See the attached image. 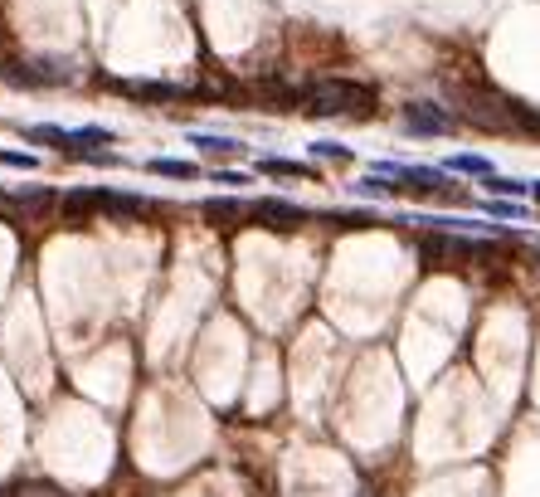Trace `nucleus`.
Instances as JSON below:
<instances>
[{
  "instance_id": "f257e3e1",
  "label": "nucleus",
  "mask_w": 540,
  "mask_h": 497,
  "mask_svg": "<svg viewBox=\"0 0 540 497\" xmlns=\"http://www.w3.org/2000/svg\"><path fill=\"white\" fill-rule=\"evenodd\" d=\"M375 88L356 78H312L302 83V113L312 117H375Z\"/></svg>"
},
{
  "instance_id": "f03ea898",
  "label": "nucleus",
  "mask_w": 540,
  "mask_h": 497,
  "mask_svg": "<svg viewBox=\"0 0 540 497\" xmlns=\"http://www.w3.org/2000/svg\"><path fill=\"white\" fill-rule=\"evenodd\" d=\"M59 210L64 215H112V220H142L156 210V200L146 195H122L108 186H93V191H64L59 195Z\"/></svg>"
},
{
  "instance_id": "7ed1b4c3",
  "label": "nucleus",
  "mask_w": 540,
  "mask_h": 497,
  "mask_svg": "<svg viewBox=\"0 0 540 497\" xmlns=\"http://www.w3.org/2000/svg\"><path fill=\"white\" fill-rule=\"evenodd\" d=\"M5 83H15V88H64V83H73V69L59 59H30V64H10Z\"/></svg>"
},
{
  "instance_id": "20e7f679",
  "label": "nucleus",
  "mask_w": 540,
  "mask_h": 497,
  "mask_svg": "<svg viewBox=\"0 0 540 497\" xmlns=\"http://www.w3.org/2000/svg\"><path fill=\"white\" fill-rule=\"evenodd\" d=\"M249 220H258L263 230H302L312 215L302 210V205H292V200H278V195H263V200H253L249 205Z\"/></svg>"
},
{
  "instance_id": "39448f33",
  "label": "nucleus",
  "mask_w": 540,
  "mask_h": 497,
  "mask_svg": "<svg viewBox=\"0 0 540 497\" xmlns=\"http://www.w3.org/2000/svg\"><path fill=\"white\" fill-rule=\"evenodd\" d=\"M453 127H458V117L438 103H404V132H414V137H448Z\"/></svg>"
},
{
  "instance_id": "423d86ee",
  "label": "nucleus",
  "mask_w": 540,
  "mask_h": 497,
  "mask_svg": "<svg viewBox=\"0 0 540 497\" xmlns=\"http://www.w3.org/2000/svg\"><path fill=\"white\" fill-rule=\"evenodd\" d=\"M112 88L132 103H176V98H185L180 83H161V78H112Z\"/></svg>"
},
{
  "instance_id": "0eeeda50",
  "label": "nucleus",
  "mask_w": 540,
  "mask_h": 497,
  "mask_svg": "<svg viewBox=\"0 0 540 497\" xmlns=\"http://www.w3.org/2000/svg\"><path fill=\"white\" fill-rule=\"evenodd\" d=\"M200 156H210V161H234V156H244V142L239 137H219V132H195L190 137Z\"/></svg>"
},
{
  "instance_id": "6e6552de",
  "label": "nucleus",
  "mask_w": 540,
  "mask_h": 497,
  "mask_svg": "<svg viewBox=\"0 0 540 497\" xmlns=\"http://www.w3.org/2000/svg\"><path fill=\"white\" fill-rule=\"evenodd\" d=\"M146 171L151 176H166V181H200V166L195 161H176V156H151Z\"/></svg>"
},
{
  "instance_id": "1a4fd4ad",
  "label": "nucleus",
  "mask_w": 540,
  "mask_h": 497,
  "mask_svg": "<svg viewBox=\"0 0 540 497\" xmlns=\"http://www.w3.org/2000/svg\"><path fill=\"white\" fill-rule=\"evenodd\" d=\"M356 195H365V200H390V195L409 191V186H395V176H380V171H370V176H360L356 186H351Z\"/></svg>"
},
{
  "instance_id": "9d476101",
  "label": "nucleus",
  "mask_w": 540,
  "mask_h": 497,
  "mask_svg": "<svg viewBox=\"0 0 540 497\" xmlns=\"http://www.w3.org/2000/svg\"><path fill=\"white\" fill-rule=\"evenodd\" d=\"M482 186L492 195H506V200H521V195H531V181H521V176H482Z\"/></svg>"
},
{
  "instance_id": "9b49d317",
  "label": "nucleus",
  "mask_w": 540,
  "mask_h": 497,
  "mask_svg": "<svg viewBox=\"0 0 540 497\" xmlns=\"http://www.w3.org/2000/svg\"><path fill=\"white\" fill-rule=\"evenodd\" d=\"M258 171H263V176H317L307 161H288V156H263Z\"/></svg>"
},
{
  "instance_id": "f8f14e48",
  "label": "nucleus",
  "mask_w": 540,
  "mask_h": 497,
  "mask_svg": "<svg viewBox=\"0 0 540 497\" xmlns=\"http://www.w3.org/2000/svg\"><path fill=\"white\" fill-rule=\"evenodd\" d=\"M5 200H10V205H20V210H44V205H59V195L44 191V186H25V191H10Z\"/></svg>"
},
{
  "instance_id": "ddd939ff",
  "label": "nucleus",
  "mask_w": 540,
  "mask_h": 497,
  "mask_svg": "<svg viewBox=\"0 0 540 497\" xmlns=\"http://www.w3.org/2000/svg\"><path fill=\"white\" fill-rule=\"evenodd\" d=\"M443 171H458V176H492L497 166L487 161V156H472V152H463V156H453Z\"/></svg>"
},
{
  "instance_id": "4468645a",
  "label": "nucleus",
  "mask_w": 540,
  "mask_h": 497,
  "mask_svg": "<svg viewBox=\"0 0 540 497\" xmlns=\"http://www.w3.org/2000/svg\"><path fill=\"white\" fill-rule=\"evenodd\" d=\"M200 210H205V220H239V215H249V205H239V200H205V205H200Z\"/></svg>"
},
{
  "instance_id": "2eb2a0df",
  "label": "nucleus",
  "mask_w": 540,
  "mask_h": 497,
  "mask_svg": "<svg viewBox=\"0 0 540 497\" xmlns=\"http://www.w3.org/2000/svg\"><path fill=\"white\" fill-rule=\"evenodd\" d=\"M25 137H30V142H54L59 152L69 147V127H54V122H35V127H25Z\"/></svg>"
},
{
  "instance_id": "dca6fc26",
  "label": "nucleus",
  "mask_w": 540,
  "mask_h": 497,
  "mask_svg": "<svg viewBox=\"0 0 540 497\" xmlns=\"http://www.w3.org/2000/svg\"><path fill=\"white\" fill-rule=\"evenodd\" d=\"M312 156H317V161H336V166H351V161H356V152L341 147V142H312Z\"/></svg>"
},
{
  "instance_id": "f3484780",
  "label": "nucleus",
  "mask_w": 540,
  "mask_h": 497,
  "mask_svg": "<svg viewBox=\"0 0 540 497\" xmlns=\"http://www.w3.org/2000/svg\"><path fill=\"white\" fill-rule=\"evenodd\" d=\"M487 215H497V220H521V215H526V205H516V200L497 195V200H487Z\"/></svg>"
},
{
  "instance_id": "a211bd4d",
  "label": "nucleus",
  "mask_w": 540,
  "mask_h": 497,
  "mask_svg": "<svg viewBox=\"0 0 540 497\" xmlns=\"http://www.w3.org/2000/svg\"><path fill=\"white\" fill-rule=\"evenodd\" d=\"M0 166H15V171H35L39 156H30V152H0Z\"/></svg>"
},
{
  "instance_id": "6ab92c4d",
  "label": "nucleus",
  "mask_w": 540,
  "mask_h": 497,
  "mask_svg": "<svg viewBox=\"0 0 540 497\" xmlns=\"http://www.w3.org/2000/svg\"><path fill=\"white\" fill-rule=\"evenodd\" d=\"M215 186H249V171H219L215 166Z\"/></svg>"
},
{
  "instance_id": "aec40b11",
  "label": "nucleus",
  "mask_w": 540,
  "mask_h": 497,
  "mask_svg": "<svg viewBox=\"0 0 540 497\" xmlns=\"http://www.w3.org/2000/svg\"><path fill=\"white\" fill-rule=\"evenodd\" d=\"M531 200H540V181H531Z\"/></svg>"
}]
</instances>
